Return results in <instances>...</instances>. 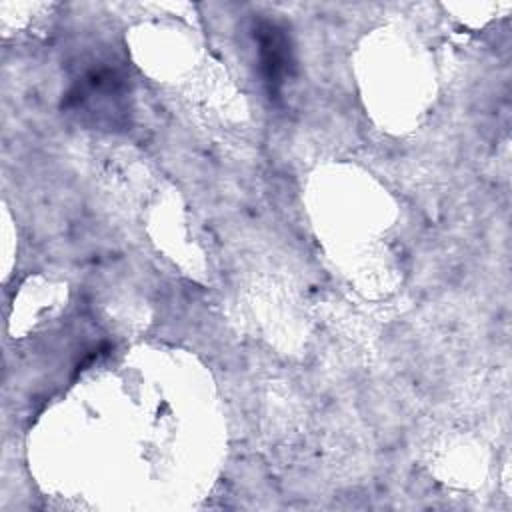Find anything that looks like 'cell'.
Here are the masks:
<instances>
[{"mask_svg": "<svg viewBox=\"0 0 512 512\" xmlns=\"http://www.w3.org/2000/svg\"><path fill=\"white\" fill-rule=\"evenodd\" d=\"M258 42L260 72L270 98H278L286 78L292 72V46L286 30L270 20H260L254 28Z\"/></svg>", "mask_w": 512, "mask_h": 512, "instance_id": "cell-1", "label": "cell"}]
</instances>
